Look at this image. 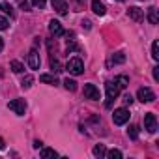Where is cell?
<instances>
[{"mask_svg":"<svg viewBox=\"0 0 159 159\" xmlns=\"http://www.w3.org/2000/svg\"><path fill=\"white\" fill-rule=\"evenodd\" d=\"M105 90H107V101H105V107H107V109H111V107H112V103L116 101V98L120 96V90H122V88H120L114 81H111V83H107V84H105Z\"/></svg>","mask_w":159,"mask_h":159,"instance_id":"cell-1","label":"cell"},{"mask_svg":"<svg viewBox=\"0 0 159 159\" xmlns=\"http://www.w3.org/2000/svg\"><path fill=\"white\" fill-rule=\"evenodd\" d=\"M144 129H146L148 133H155V131H157V118H155V114L148 112V114L144 116Z\"/></svg>","mask_w":159,"mask_h":159,"instance_id":"cell-6","label":"cell"},{"mask_svg":"<svg viewBox=\"0 0 159 159\" xmlns=\"http://www.w3.org/2000/svg\"><path fill=\"white\" fill-rule=\"evenodd\" d=\"M83 26H84V28L88 30V28H90V21H83Z\"/></svg>","mask_w":159,"mask_h":159,"instance_id":"cell-34","label":"cell"},{"mask_svg":"<svg viewBox=\"0 0 159 159\" xmlns=\"http://www.w3.org/2000/svg\"><path fill=\"white\" fill-rule=\"evenodd\" d=\"M137 99L142 101V103H152V101L155 99V94H153L150 88H139V92H137Z\"/></svg>","mask_w":159,"mask_h":159,"instance_id":"cell-5","label":"cell"},{"mask_svg":"<svg viewBox=\"0 0 159 159\" xmlns=\"http://www.w3.org/2000/svg\"><path fill=\"white\" fill-rule=\"evenodd\" d=\"M4 146H6V144H4V140L0 139V150H4Z\"/></svg>","mask_w":159,"mask_h":159,"instance_id":"cell-35","label":"cell"},{"mask_svg":"<svg viewBox=\"0 0 159 159\" xmlns=\"http://www.w3.org/2000/svg\"><path fill=\"white\" fill-rule=\"evenodd\" d=\"M39 155H41V157H58V153H56L54 150H51V148H43V150L39 152Z\"/></svg>","mask_w":159,"mask_h":159,"instance_id":"cell-23","label":"cell"},{"mask_svg":"<svg viewBox=\"0 0 159 159\" xmlns=\"http://www.w3.org/2000/svg\"><path fill=\"white\" fill-rule=\"evenodd\" d=\"M8 109L13 111L17 116H23V114L26 112V101H25V99H13V101L8 103Z\"/></svg>","mask_w":159,"mask_h":159,"instance_id":"cell-4","label":"cell"},{"mask_svg":"<svg viewBox=\"0 0 159 159\" xmlns=\"http://www.w3.org/2000/svg\"><path fill=\"white\" fill-rule=\"evenodd\" d=\"M105 155H107L109 159H120V157H122V152H120V150H111V152H107Z\"/></svg>","mask_w":159,"mask_h":159,"instance_id":"cell-26","label":"cell"},{"mask_svg":"<svg viewBox=\"0 0 159 159\" xmlns=\"http://www.w3.org/2000/svg\"><path fill=\"white\" fill-rule=\"evenodd\" d=\"M49 32H51L54 38H60V36H64V28H62V25H60L58 21H54V19L49 23Z\"/></svg>","mask_w":159,"mask_h":159,"instance_id":"cell-11","label":"cell"},{"mask_svg":"<svg viewBox=\"0 0 159 159\" xmlns=\"http://www.w3.org/2000/svg\"><path fill=\"white\" fill-rule=\"evenodd\" d=\"M127 15H129V19H133V21H137V23H140V21L144 19V11H142L140 8H137V6H131V8L127 10Z\"/></svg>","mask_w":159,"mask_h":159,"instance_id":"cell-10","label":"cell"},{"mask_svg":"<svg viewBox=\"0 0 159 159\" xmlns=\"http://www.w3.org/2000/svg\"><path fill=\"white\" fill-rule=\"evenodd\" d=\"M51 69H52L54 73H58V71H62V66H60V62H58L56 58H51Z\"/></svg>","mask_w":159,"mask_h":159,"instance_id":"cell-25","label":"cell"},{"mask_svg":"<svg viewBox=\"0 0 159 159\" xmlns=\"http://www.w3.org/2000/svg\"><path fill=\"white\" fill-rule=\"evenodd\" d=\"M43 144H41V140H34V148H41Z\"/></svg>","mask_w":159,"mask_h":159,"instance_id":"cell-33","label":"cell"},{"mask_svg":"<svg viewBox=\"0 0 159 159\" xmlns=\"http://www.w3.org/2000/svg\"><path fill=\"white\" fill-rule=\"evenodd\" d=\"M51 6L58 15H66L67 13V2L66 0H51Z\"/></svg>","mask_w":159,"mask_h":159,"instance_id":"cell-8","label":"cell"},{"mask_svg":"<svg viewBox=\"0 0 159 159\" xmlns=\"http://www.w3.org/2000/svg\"><path fill=\"white\" fill-rule=\"evenodd\" d=\"M21 8H23L25 11H30V4H28V2H25V0L21 2Z\"/></svg>","mask_w":159,"mask_h":159,"instance_id":"cell-31","label":"cell"},{"mask_svg":"<svg viewBox=\"0 0 159 159\" xmlns=\"http://www.w3.org/2000/svg\"><path fill=\"white\" fill-rule=\"evenodd\" d=\"M92 10H94V13H96V15H105V13H107L105 4H103V2H99V0H92Z\"/></svg>","mask_w":159,"mask_h":159,"instance_id":"cell-12","label":"cell"},{"mask_svg":"<svg viewBox=\"0 0 159 159\" xmlns=\"http://www.w3.org/2000/svg\"><path fill=\"white\" fill-rule=\"evenodd\" d=\"M112 122H114L116 125L127 124V122H129V111H127V109H116V111L112 112Z\"/></svg>","mask_w":159,"mask_h":159,"instance_id":"cell-3","label":"cell"},{"mask_svg":"<svg viewBox=\"0 0 159 159\" xmlns=\"http://www.w3.org/2000/svg\"><path fill=\"white\" fill-rule=\"evenodd\" d=\"M148 21L152 23V25H157V21H159V17H157V8H148Z\"/></svg>","mask_w":159,"mask_h":159,"instance_id":"cell-14","label":"cell"},{"mask_svg":"<svg viewBox=\"0 0 159 159\" xmlns=\"http://www.w3.org/2000/svg\"><path fill=\"white\" fill-rule=\"evenodd\" d=\"M153 79L159 81V67H153Z\"/></svg>","mask_w":159,"mask_h":159,"instance_id":"cell-32","label":"cell"},{"mask_svg":"<svg viewBox=\"0 0 159 159\" xmlns=\"http://www.w3.org/2000/svg\"><path fill=\"white\" fill-rule=\"evenodd\" d=\"M66 69H67L71 75H81V73L84 71V64H83V60H81V58H71V60L67 62Z\"/></svg>","mask_w":159,"mask_h":159,"instance_id":"cell-2","label":"cell"},{"mask_svg":"<svg viewBox=\"0 0 159 159\" xmlns=\"http://www.w3.org/2000/svg\"><path fill=\"white\" fill-rule=\"evenodd\" d=\"M125 62V54L124 52H114L111 58V64H124Z\"/></svg>","mask_w":159,"mask_h":159,"instance_id":"cell-16","label":"cell"},{"mask_svg":"<svg viewBox=\"0 0 159 159\" xmlns=\"http://www.w3.org/2000/svg\"><path fill=\"white\" fill-rule=\"evenodd\" d=\"M127 135H129V139L137 140V139H139V127H137V125H129V129H127Z\"/></svg>","mask_w":159,"mask_h":159,"instance_id":"cell-22","label":"cell"},{"mask_svg":"<svg viewBox=\"0 0 159 159\" xmlns=\"http://www.w3.org/2000/svg\"><path fill=\"white\" fill-rule=\"evenodd\" d=\"M77 2H79V4H84V2H86V0H77Z\"/></svg>","mask_w":159,"mask_h":159,"instance_id":"cell-37","label":"cell"},{"mask_svg":"<svg viewBox=\"0 0 159 159\" xmlns=\"http://www.w3.org/2000/svg\"><path fill=\"white\" fill-rule=\"evenodd\" d=\"M32 83H34V77H32V75H26L23 81H21V88H23V90H28V88L32 86Z\"/></svg>","mask_w":159,"mask_h":159,"instance_id":"cell-15","label":"cell"},{"mask_svg":"<svg viewBox=\"0 0 159 159\" xmlns=\"http://www.w3.org/2000/svg\"><path fill=\"white\" fill-rule=\"evenodd\" d=\"M0 11L6 13V15H10V17H13V8L8 2H0Z\"/></svg>","mask_w":159,"mask_h":159,"instance_id":"cell-17","label":"cell"},{"mask_svg":"<svg viewBox=\"0 0 159 159\" xmlns=\"http://www.w3.org/2000/svg\"><path fill=\"white\" fill-rule=\"evenodd\" d=\"M32 4H34L36 8L43 10V8H45V4H47V0H32Z\"/></svg>","mask_w":159,"mask_h":159,"instance_id":"cell-27","label":"cell"},{"mask_svg":"<svg viewBox=\"0 0 159 159\" xmlns=\"http://www.w3.org/2000/svg\"><path fill=\"white\" fill-rule=\"evenodd\" d=\"M47 47H49L51 54H54V52H56V43H52V39H49V41H47Z\"/></svg>","mask_w":159,"mask_h":159,"instance_id":"cell-29","label":"cell"},{"mask_svg":"<svg viewBox=\"0 0 159 159\" xmlns=\"http://www.w3.org/2000/svg\"><path fill=\"white\" fill-rule=\"evenodd\" d=\"M64 86H66V90H69V92H75L77 90V83L73 81V79H66V81H64Z\"/></svg>","mask_w":159,"mask_h":159,"instance_id":"cell-20","label":"cell"},{"mask_svg":"<svg viewBox=\"0 0 159 159\" xmlns=\"http://www.w3.org/2000/svg\"><path fill=\"white\" fill-rule=\"evenodd\" d=\"M92 152H94V155H96V157H103V155L107 153V150H105V146H103V144L94 146V150H92Z\"/></svg>","mask_w":159,"mask_h":159,"instance_id":"cell-21","label":"cell"},{"mask_svg":"<svg viewBox=\"0 0 159 159\" xmlns=\"http://www.w3.org/2000/svg\"><path fill=\"white\" fill-rule=\"evenodd\" d=\"M84 98L92 99V101H98L99 99V90L96 84H84Z\"/></svg>","mask_w":159,"mask_h":159,"instance_id":"cell-7","label":"cell"},{"mask_svg":"<svg viewBox=\"0 0 159 159\" xmlns=\"http://www.w3.org/2000/svg\"><path fill=\"white\" fill-rule=\"evenodd\" d=\"M8 25H10V23H8V19L0 15V30H6V28H8Z\"/></svg>","mask_w":159,"mask_h":159,"instance_id":"cell-28","label":"cell"},{"mask_svg":"<svg viewBox=\"0 0 159 159\" xmlns=\"http://www.w3.org/2000/svg\"><path fill=\"white\" fill-rule=\"evenodd\" d=\"M118 2H124V0H118Z\"/></svg>","mask_w":159,"mask_h":159,"instance_id":"cell-38","label":"cell"},{"mask_svg":"<svg viewBox=\"0 0 159 159\" xmlns=\"http://www.w3.org/2000/svg\"><path fill=\"white\" fill-rule=\"evenodd\" d=\"M114 83H116L120 88H125V86L129 84V79H127L125 75H120V77H116V79H114Z\"/></svg>","mask_w":159,"mask_h":159,"instance_id":"cell-18","label":"cell"},{"mask_svg":"<svg viewBox=\"0 0 159 159\" xmlns=\"http://www.w3.org/2000/svg\"><path fill=\"white\" fill-rule=\"evenodd\" d=\"M39 81H41V83H45V84H52V86H56V84H58V79H56L54 75H49V73H43V75L39 77Z\"/></svg>","mask_w":159,"mask_h":159,"instance_id":"cell-13","label":"cell"},{"mask_svg":"<svg viewBox=\"0 0 159 159\" xmlns=\"http://www.w3.org/2000/svg\"><path fill=\"white\" fill-rule=\"evenodd\" d=\"M124 103H125V105H131V103H133V98H131V94H125V96H124Z\"/></svg>","mask_w":159,"mask_h":159,"instance_id":"cell-30","label":"cell"},{"mask_svg":"<svg viewBox=\"0 0 159 159\" xmlns=\"http://www.w3.org/2000/svg\"><path fill=\"white\" fill-rule=\"evenodd\" d=\"M39 52L36 51V49H32L30 52H28V66H30V69H39Z\"/></svg>","mask_w":159,"mask_h":159,"instance_id":"cell-9","label":"cell"},{"mask_svg":"<svg viewBox=\"0 0 159 159\" xmlns=\"http://www.w3.org/2000/svg\"><path fill=\"white\" fill-rule=\"evenodd\" d=\"M4 49V41H2V38H0V51Z\"/></svg>","mask_w":159,"mask_h":159,"instance_id":"cell-36","label":"cell"},{"mask_svg":"<svg viewBox=\"0 0 159 159\" xmlns=\"http://www.w3.org/2000/svg\"><path fill=\"white\" fill-rule=\"evenodd\" d=\"M152 58L153 60H159V41H153L152 43Z\"/></svg>","mask_w":159,"mask_h":159,"instance_id":"cell-24","label":"cell"},{"mask_svg":"<svg viewBox=\"0 0 159 159\" xmlns=\"http://www.w3.org/2000/svg\"><path fill=\"white\" fill-rule=\"evenodd\" d=\"M10 66H11V71H13V73H23V71H25V66H23L19 60H13Z\"/></svg>","mask_w":159,"mask_h":159,"instance_id":"cell-19","label":"cell"}]
</instances>
